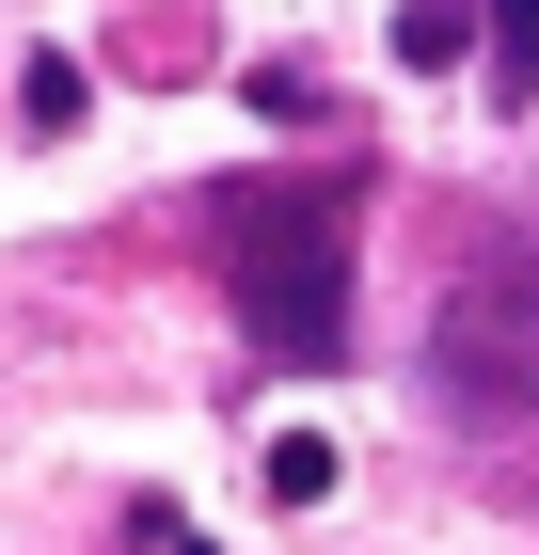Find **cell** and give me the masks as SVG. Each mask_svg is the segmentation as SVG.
<instances>
[{
  "instance_id": "obj_2",
  "label": "cell",
  "mask_w": 539,
  "mask_h": 555,
  "mask_svg": "<svg viewBox=\"0 0 539 555\" xmlns=\"http://www.w3.org/2000/svg\"><path fill=\"white\" fill-rule=\"evenodd\" d=\"M428 397L460 428H524L539 413V222L460 238V270L428 286Z\"/></svg>"
},
{
  "instance_id": "obj_3",
  "label": "cell",
  "mask_w": 539,
  "mask_h": 555,
  "mask_svg": "<svg viewBox=\"0 0 539 555\" xmlns=\"http://www.w3.org/2000/svg\"><path fill=\"white\" fill-rule=\"evenodd\" d=\"M460 48H476V0H397V64H460Z\"/></svg>"
},
{
  "instance_id": "obj_6",
  "label": "cell",
  "mask_w": 539,
  "mask_h": 555,
  "mask_svg": "<svg viewBox=\"0 0 539 555\" xmlns=\"http://www.w3.org/2000/svg\"><path fill=\"white\" fill-rule=\"evenodd\" d=\"M333 476H349V461H333V444H318V428H286V444H270V508H318V492H333Z\"/></svg>"
},
{
  "instance_id": "obj_4",
  "label": "cell",
  "mask_w": 539,
  "mask_h": 555,
  "mask_svg": "<svg viewBox=\"0 0 539 555\" xmlns=\"http://www.w3.org/2000/svg\"><path fill=\"white\" fill-rule=\"evenodd\" d=\"M476 16H492V95L524 112L539 95V0H476Z\"/></svg>"
},
{
  "instance_id": "obj_5",
  "label": "cell",
  "mask_w": 539,
  "mask_h": 555,
  "mask_svg": "<svg viewBox=\"0 0 539 555\" xmlns=\"http://www.w3.org/2000/svg\"><path fill=\"white\" fill-rule=\"evenodd\" d=\"M16 112H33V128H80V112H95V80L64 64V48H33V80H16Z\"/></svg>"
},
{
  "instance_id": "obj_1",
  "label": "cell",
  "mask_w": 539,
  "mask_h": 555,
  "mask_svg": "<svg viewBox=\"0 0 539 555\" xmlns=\"http://www.w3.org/2000/svg\"><path fill=\"white\" fill-rule=\"evenodd\" d=\"M207 255L222 301L270 365H333L349 349V175H254V191H207Z\"/></svg>"
},
{
  "instance_id": "obj_7",
  "label": "cell",
  "mask_w": 539,
  "mask_h": 555,
  "mask_svg": "<svg viewBox=\"0 0 539 555\" xmlns=\"http://www.w3.org/2000/svg\"><path fill=\"white\" fill-rule=\"evenodd\" d=\"M254 112H270V128H318L333 80H318V64H254Z\"/></svg>"
}]
</instances>
